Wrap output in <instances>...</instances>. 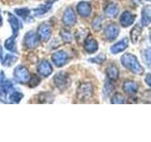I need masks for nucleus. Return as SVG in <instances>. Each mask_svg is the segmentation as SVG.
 <instances>
[{
    "instance_id": "nucleus-23",
    "label": "nucleus",
    "mask_w": 151,
    "mask_h": 142,
    "mask_svg": "<svg viewBox=\"0 0 151 142\" xmlns=\"http://www.w3.org/2000/svg\"><path fill=\"white\" fill-rule=\"evenodd\" d=\"M111 102L113 104H121V103H125L126 99L125 98L122 96L120 93H115L111 99Z\"/></svg>"
},
{
    "instance_id": "nucleus-25",
    "label": "nucleus",
    "mask_w": 151,
    "mask_h": 142,
    "mask_svg": "<svg viewBox=\"0 0 151 142\" xmlns=\"http://www.w3.org/2000/svg\"><path fill=\"white\" fill-rule=\"evenodd\" d=\"M91 63H94V64H103L104 62L106 61V55L105 54H99L97 56H96L94 58H92L89 60Z\"/></svg>"
},
{
    "instance_id": "nucleus-20",
    "label": "nucleus",
    "mask_w": 151,
    "mask_h": 142,
    "mask_svg": "<svg viewBox=\"0 0 151 142\" xmlns=\"http://www.w3.org/2000/svg\"><path fill=\"white\" fill-rule=\"evenodd\" d=\"M141 54L142 59H143V62L145 64V65L151 68V47H147V49H144L141 52Z\"/></svg>"
},
{
    "instance_id": "nucleus-27",
    "label": "nucleus",
    "mask_w": 151,
    "mask_h": 142,
    "mask_svg": "<svg viewBox=\"0 0 151 142\" xmlns=\"http://www.w3.org/2000/svg\"><path fill=\"white\" fill-rule=\"evenodd\" d=\"M92 27L94 30H99L102 27V18L100 16H97L93 19V21L92 23Z\"/></svg>"
},
{
    "instance_id": "nucleus-10",
    "label": "nucleus",
    "mask_w": 151,
    "mask_h": 142,
    "mask_svg": "<svg viewBox=\"0 0 151 142\" xmlns=\"http://www.w3.org/2000/svg\"><path fill=\"white\" fill-rule=\"evenodd\" d=\"M127 46H129V39H127V38H123L121 41H119L118 43H116V44L111 46L110 51L112 54H118L126 50Z\"/></svg>"
},
{
    "instance_id": "nucleus-28",
    "label": "nucleus",
    "mask_w": 151,
    "mask_h": 142,
    "mask_svg": "<svg viewBox=\"0 0 151 142\" xmlns=\"http://www.w3.org/2000/svg\"><path fill=\"white\" fill-rule=\"evenodd\" d=\"M23 97H24L23 94L19 93V92H14V93H12V95L9 96V99L13 102H19Z\"/></svg>"
},
{
    "instance_id": "nucleus-35",
    "label": "nucleus",
    "mask_w": 151,
    "mask_h": 142,
    "mask_svg": "<svg viewBox=\"0 0 151 142\" xmlns=\"http://www.w3.org/2000/svg\"><path fill=\"white\" fill-rule=\"evenodd\" d=\"M146 1H150V0H146Z\"/></svg>"
},
{
    "instance_id": "nucleus-31",
    "label": "nucleus",
    "mask_w": 151,
    "mask_h": 142,
    "mask_svg": "<svg viewBox=\"0 0 151 142\" xmlns=\"http://www.w3.org/2000/svg\"><path fill=\"white\" fill-rule=\"evenodd\" d=\"M29 80H30V83H29L30 86L31 87H35L38 85V83L41 82V79L39 77H37V76H35V75H32V77L29 79Z\"/></svg>"
},
{
    "instance_id": "nucleus-30",
    "label": "nucleus",
    "mask_w": 151,
    "mask_h": 142,
    "mask_svg": "<svg viewBox=\"0 0 151 142\" xmlns=\"http://www.w3.org/2000/svg\"><path fill=\"white\" fill-rule=\"evenodd\" d=\"M15 12L17 13V15L25 18L29 14L30 12H29V9H15Z\"/></svg>"
},
{
    "instance_id": "nucleus-6",
    "label": "nucleus",
    "mask_w": 151,
    "mask_h": 142,
    "mask_svg": "<svg viewBox=\"0 0 151 142\" xmlns=\"http://www.w3.org/2000/svg\"><path fill=\"white\" fill-rule=\"evenodd\" d=\"M14 77H15L17 82L20 83H26L30 79L28 71L27 70L26 67H24L22 65L17 66L15 68V70H14Z\"/></svg>"
},
{
    "instance_id": "nucleus-22",
    "label": "nucleus",
    "mask_w": 151,
    "mask_h": 142,
    "mask_svg": "<svg viewBox=\"0 0 151 142\" xmlns=\"http://www.w3.org/2000/svg\"><path fill=\"white\" fill-rule=\"evenodd\" d=\"M113 89H114V84L112 83V80H107L105 83V85H104V89H103L104 96L108 97L109 95L113 91Z\"/></svg>"
},
{
    "instance_id": "nucleus-16",
    "label": "nucleus",
    "mask_w": 151,
    "mask_h": 142,
    "mask_svg": "<svg viewBox=\"0 0 151 142\" xmlns=\"http://www.w3.org/2000/svg\"><path fill=\"white\" fill-rule=\"evenodd\" d=\"M106 73H107L108 79L112 80V82L117 80L118 78H119V69H118V67L114 64H111L107 66Z\"/></svg>"
},
{
    "instance_id": "nucleus-29",
    "label": "nucleus",
    "mask_w": 151,
    "mask_h": 142,
    "mask_svg": "<svg viewBox=\"0 0 151 142\" xmlns=\"http://www.w3.org/2000/svg\"><path fill=\"white\" fill-rule=\"evenodd\" d=\"M17 60L15 56H12V55H8L6 57V59L3 61V64L4 65H12L14 62Z\"/></svg>"
},
{
    "instance_id": "nucleus-8",
    "label": "nucleus",
    "mask_w": 151,
    "mask_h": 142,
    "mask_svg": "<svg viewBox=\"0 0 151 142\" xmlns=\"http://www.w3.org/2000/svg\"><path fill=\"white\" fill-rule=\"evenodd\" d=\"M63 22L65 26L72 27L77 23V15L72 8H68L63 13Z\"/></svg>"
},
{
    "instance_id": "nucleus-21",
    "label": "nucleus",
    "mask_w": 151,
    "mask_h": 142,
    "mask_svg": "<svg viewBox=\"0 0 151 142\" xmlns=\"http://www.w3.org/2000/svg\"><path fill=\"white\" fill-rule=\"evenodd\" d=\"M9 22L11 24L12 30L13 32V38L17 35L18 33V30H19V22L17 20L16 17H14L12 14H9Z\"/></svg>"
},
{
    "instance_id": "nucleus-19",
    "label": "nucleus",
    "mask_w": 151,
    "mask_h": 142,
    "mask_svg": "<svg viewBox=\"0 0 151 142\" xmlns=\"http://www.w3.org/2000/svg\"><path fill=\"white\" fill-rule=\"evenodd\" d=\"M142 31H143V28H142V27L138 25V24L133 27V28H132L130 31V39H131L132 44H137V43H138L139 38L142 35Z\"/></svg>"
},
{
    "instance_id": "nucleus-2",
    "label": "nucleus",
    "mask_w": 151,
    "mask_h": 142,
    "mask_svg": "<svg viewBox=\"0 0 151 142\" xmlns=\"http://www.w3.org/2000/svg\"><path fill=\"white\" fill-rule=\"evenodd\" d=\"M93 89L91 83H82L78 86L77 95L79 99H81V101H87V99H89L93 96Z\"/></svg>"
},
{
    "instance_id": "nucleus-15",
    "label": "nucleus",
    "mask_w": 151,
    "mask_h": 142,
    "mask_svg": "<svg viewBox=\"0 0 151 142\" xmlns=\"http://www.w3.org/2000/svg\"><path fill=\"white\" fill-rule=\"evenodd\" d=\"M141 22L144 27L148 26L151 23V5H146L142 9Z\"/></svg>"
},
{
    "instance_id": "nucleus-33",
    "label": "nucleus",
    "mask_w": 151,
    "mask_h": 142,
    "mask_svg": "<svg viewBox=\"0 0 151 142\" xmlns=\"http://www.w3.org/2000/svg\"><path fill=\"white\" fill-rule=\"evenodd\" d=\"M149 40H150V43H151V28L149 30Z\"/></svg>"
},
{
    "instance_id": "nucleus-5",
    "label": "nucleus",
    "mask_w": 151,
    "mask_h": 142,
    "mask_svg": "<svg viewBox=\"0 0 151 142\" xmlns=\"http://www.w3.org/2000/svg\"><path fill=\"white\" fill-rule=\"evenodd\" d=\"M118 35H119V28L113 23L109 24L104 30V36L109 42L114 41L118 37Z\"/></svg>"
},
{
    "instance_id": "nucleus-13",
    "label": "nucleus",
    "mask_w": 151,
    "mask_h": 142,
    "mask_svg": "<svg viewBox=\"0 0 151 142\" xmlns=\"http://www.w3.org/2000/svg\"><path fill=\"white\" fill-rule=\"evenodd\" d=\"M139 85L137 83H135L134 80H126L123 83V90L124 92L127 95H135L138 92Z\"/></svg>"
},
{
    "instance_id": "nucleus-1",
    "label": "nucleus",
    "mask_w": 151,
    "mask_h": 142,
    "mask_svg": "<svg viewBox=\"0 0 151 142\" xmlns=\"http://www.w3.org/2000/svg\"><path fill=\"white\" fill-rule=\"evenodd\" d=\"M121 64L125 68L136 75L144 74V67L139 63L137 57L130 53H125L121 57Z\"/></svg>"
},
{
    "instance_id": "nucleus-9",
    "label": "nucleus",
    "mask_w": 151,
    "mask_h": 142,
    "mask_svg": "<svg viewBox=\"0 0 151 142\" xmlns=\"http://www.w3.org/2000/svg\"><path fill=\"white\" fill-rule=\"evenodd\" d=\"M84 49L90 54H93L94 52H96L98 49L97 41L94 39V38H93L92 36L87 37L84 41Z\"/></svg>"
},
{
    "instance_id": "nucleus-32",
    "label": "nucleus",
    "mask_w": 151,
    "mask_h": 142,
    "mask_svg": "<svg viewBox=\"0 0 151 142\" xmlns=\"http://www.w3.org/2000/svg\"><path fill=\"white\" fill-rule=\"evenodd\" d=\"M145 82L146 83V84L149 85V86L151 87V74H147V75L145 76Z\"/></svg>"
},
{
    "instance_id": "nucleus-24",
    "label": "nucleus",
    "mask_w": 151,
    "mask_h": 142,
    "mask_svg": "<svg viewBox=\"0 0 151 142\" xmlns=\"http://www.w3.org/2000/svg\"><path fill=\"white\" fill-rule=\"evenodd\" d=\"M60 36H61V38H63V42H65V43H71L73 40V36H72V34H71V32L68 30H63L60 31Z\"/></svg>"
},
{
    "instance_id": "nucleus-3",
    "label": "nucleus",
    "mask_w": 151,
    "mask_h": 142,
    "mask_svg": "<svg viewBox=\"0 0 151 142\" xmlns=\"http://www.w3.org/2000/svg\"><path fill=\"white\" fill-rule=\"evenodd\" d=\"M40 36L36 34V33L29 31L27 32L25 38H24V44L27 47V49H35V47L38 46V45L40 44Z\"/></svg>"
},
{
    "instance_id": "nucleus-11",
    "label": "nucleus",
    "mask_w": 151,
    "mask_h": 142,
    "mask_svg": "<svg viewBox=\"0 0 151 142\" xmlns=\"http://www.w3.org/2000/svg\"><path fill=\"white\" fill-rule=\"evenodd\" d=\"M134 21H135V15L129 11L124 12L120 16V25H122L125 28L131 26Z\"/></svg>"
},
{
    "instance_id": "nucleus-14",
    "label": "nucleus",
    "mask_w": 151,
    "mask_h": 142,
    "mask_svg": "<svg viewBox=\"0 0 151 142\" xmlns=\"http://www.w3.org/2000/svg\"><path fill=\"white\" fill-rule=\"evenodd\" d=\"M53 68L48 61H42V63L38 65V72L42 77H48L52 73Z\"/></svg>"
},
{
    "instance_id": "nucleus-17",
    "label": "nucleus",
    "mask_w": 151,
    "mask_h": 142,
    "mask_svg": "<svg viewBox=\"0 0 151 142\" xmlns=\"http://www.w3.org/2000/svg\"><path fill=\"white\" fill-rule=\"evenodd\" d=\"M38 35L40 36L42 40L47 41L51 36V28L48 24H42L38 28Z\"/></svg>"
},
{
    "instance_id": "nucleus-7",
    "label": "nucleus",
    "mask_w": 151,
    "mask_h": 142,
    "mask_svg": "<svg viewBox=\"0 0 151 142\" xmlns=\"http://www.w3.org/2000/svg\"><path fill=\"white\" fill-rule=\"evenodd\" d=\"M68 60H69V58H68L67 53L63 50L57 51L56 53H54L53 56H52V61H53L55 65L58 66V67H61V66L66 64Z\"/></svg>"
},
{
    "instance_id": "nucleus-12",
    "label": "nucleus",
    "mask_w": 151,
    "mask_h": 142,
    "mask_svg": "<svg viewBox=\"0 0 151 142\" xmlns=\"http://www.w3.org/2000/svg\"><path fill=\"white\" fill-rule=\"evenodd\" d=\"M77 11L80 16L85 18V17L90 16V14L92 12V7H91V5H90V3L82 1V2H79L77 5Z\"/></svg>"
},
{
    "instance_id": "nucleus-26",
    "label": "nucleus",
    "mask_w": 151,
    "mask_h": 142,
    "mask_svg": "<svg viewBox=\"0 0 151 142\" xmlns=\"http://www.w3.org/2000/svg\"><path fill=\"white\" fill-rule=\"evenodd\" d=\"M5 46L7 47V49L12 52H16V46H15V42L13 40V37L11 39H8L5 43Z\"/></svg>"
},
{
    "instance_id": "nucleus-4",
    "label": "nucleus",
    "mask_w": 151,
    "mask_h": 142,
    "mask_svg": "<svg viewBox=\"0 0 151 142\" xmlns=\"http://www.w3.org/2000/svg\"><path fill=\"white\" fill-rule=\"evenodd\" d=\"M54 83L60 90H64L69 86V76L65 72H60L54 77Z\"/></svg>"
},
{
    "instance_id": "nucleus-18",
    "label": "nucleus",
    "mask_w": 151,
    "mask_h": 142,
    "mask_svg": "<svg viewBox=\"0 0 151 142\" xmlns=\"http://www.w3.org/2000/svg\"><path fill=\"white\" fill-rule=\"evenodd\" d=\"M118 12H119V7L115 3H110L107 5V7L104 9V13L108 17H115Z\"/></svg>"
},
{
    "instance_id": "nucleus-34",
    "label": "nucleus",
    "mask_w": 151,
    "mask_h": 142,
    "mask_svg": "<svg viewBox=\"0 0 151 142\" xmlns=\"http://www.w3.org/2000/svg\"><path fill=\"white\" fill-rule=\"evenodd\" d=\"M2 22H3V21H2V17H1V15H0V26L2 25Z\"/></svg>"
}]
</instances>
